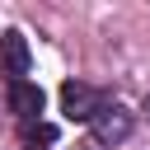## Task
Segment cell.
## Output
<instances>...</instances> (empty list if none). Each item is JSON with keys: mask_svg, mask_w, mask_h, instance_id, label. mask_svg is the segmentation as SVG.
Listing matches in <instances>:
<instances>
[{"mask_svg": "<svg viewBox=\"0 0 150 150\" xmlns=\"http://www.w3.org/2000/svg\"><path fill=\"white\" fill-rule=\"evenodd\" d=\"M75 150H84V145H75Z\"/></svg>", "mask_w": 150, "mask_h": 150, "instance_id": "7", "label": "cell"}, {"mask_svg": "<svg viewBox=\"0 0 150 150\" xmlns=\"http://www.w3.org/2000/svg\"><path fill=\"white\" fill-rule=\"evenodd\" d=\"M103 108H108V103H103V94H98L94 84H84V80H66V84H61V112H66L70 122H94Z\"/></svg>", "mask_w": 150, "mask_h": 150, "instance_id": "1", "label": "cell"}, {"mask_svg": "<svg viewBox=\"0 0 150 150\" xmlns=\"http://www.w3.org/2000/svg\"><path fill=\"white\" fill-rule=\"evenodd\" d=\"M127 136H131V112H127V108L112 103V108H103V112L94 117V141H98V145H122Z\"/></svg>", "mask_w": 150, "mask_h": 150, "instance_id": "3", "label": "cell"}, {"mask_svg": "<svg viewBox=\"0 0 150 150\" xmlns=\"http://www.w3.org/2000/svg\"><path fill=\"white\" fill-rule=\"evenodd\" d=\"M145 117H150V94H145Z\"/></svg>", "mask_w": 150, "mask_h": 150, "instance_id": "6", "label": "cell"}, {"mask_svg": "<svg viewBox=\"0 0 150 150\" xmlns=\"http://www.w3.org/2000/svg\"><path fill=\"white\" fill-rule=\"evenodd\" d=\"M42 103H47V94H42L38 84H28V80L9 84V112H19V117H38Z\"/></svg>", "mask_w": 150, "mask_h": 150, "instance_id": "4", "label": "cell"}, {"mask_svg": "<svg viewBox=\"0 0 150 150\" xmlns=\"http://www.w3.org/2000/svg\"><path fill=\"white\" fill-rule=\"evenodd\" d=\"M33 66V52H28V38L23 33H0V75H9V84H19Z\"/></svg>", "mask_w": 150, "mask_h": 150, "instance_id": "2", "label": "cell"}, {"mask_svg": "<svg viewBox=\"0 0 150 150\" xmlns=\"http://www.w3.org/2000/svg\"><path fill=\"white\" fill-rule=\"evenodd\" d=\"M28 141H56V127L52 122H38V127H28Z\"/></svg>", "mask_w": 150, "mask_h": 150, "instance_id": "5", "label": "cell"}]
</instances>
